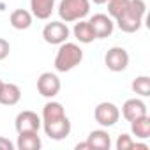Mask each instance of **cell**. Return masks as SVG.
<instances>
[{
	"instance_id": "obj_1",
	"label": "cell",
	"mask_w": 150,
	"mask_h": 150,
	"mask_svg": "<svg viewBox=\"0 0 150 150\" xmlns=\"http://www.w3.org/2000/svg\"><path fill=\"white\" fill-rule=\"evenodd\" d=\"M41 122H42L41 127L44 129L46 136L50 139H55V141L65 139L71 134V129H72L71 120L67 118L64 106L60 103H57V101H48L44 104Z\"/></svg>"
},
{
	"instance_id": "obj_2",
	"label": "cell",
	"mask_w": 150,
	"mask_h": 150,
	"mask_svg": "<svg viewBox=\"0 0 150 150\" xmlns=\"http://www.w3.org/2000/svg\"><path fill=\"white\" fill-rule=\"evenodd\" d=\"M146 14V4L145 0H129V7L122 16H118L115 21L118 28L125 34H134L141 28Z\"/></svg>"
},
{
	"instance_id": "obj_3",
	"label": "cell",
	"mask_w": 150,
	"mask_h": 150,
	"mask_svg": "<svg viewBox=\"0 0 150 150\" xmlns=\"http://www.w3.org/2000/svg\"><path fill=\"white\" fill-rule=\"evenodd\" d=\"M83 60V50L76 42H62L58 44V51L55 57V69L58 72H69Z\"/></svg>"
},
{
	"instance_id": "obj_4",
	"label": "cell",
	"mask_w": 150,
	"mask_h": 150,
	"mask_svg": "<svg viewBox=\"0 0 150 150\" xmlns=\"http://www.w3.org/2000/svg\"><path fill=\"white\" fill-rule=\"evenodd\" d=\"M90 13V0H60L58 16L64 23L83 20Z\"/></svg>"
},
{
	"instance_id": "obj_5",
	"label": "cell",
	"mask_w": 150,
	"mask_h": 150,
	"mask_svg": "<svg viewBox=\"0 0 150 150\" xmlns=\"http://www.w3.org/2000/svg\"><path fill=\"white\" fill-rule=\"evenodd\" d=\"M94 118L101 127H113L120 120V110L113 103H99L94 110Z\"/></svg>"
},
{
	"instance_id": "obj_6",
	"label": "cell",
	"mask_w": 150,
	"mask_h": 150,
	"mask_svg": "<svg viewBox=\"0 0 150 150\" xmlns=\"http://www.w3.org/2000/svg\"><path fill=\"white\" fill-rule=\"evenodd\" d=\"M104 64L111 72H122L129 65V53L122 46H113L104 55Z\"/></svg>"
},
{
	"instance_id": "obj_7",
	"label": "cell",
	"mask_w": 150,
	"mask_h": 150,
	"mask_svg": "<svg viewBox=\"0 0 150 150\" xmlns=\"http://www.w3.org/2000/svg\"><path fill=\"white\" fill-rule=\"evenodd\" d=\"M69 27L64 21H51L46 23V27L42 28V39L48 44H62L69 39Z\"/></svg>"
},
{
	"instance_id": "obj_8",
	"label": "cell",
	"mask_w": 150,
	"mask_h": 150,
	"mask_svg": "<svg viewBox=\"0 0 150 150\" xmlns=\"http://www.w3.org/2000/svg\"><path fill=\"white\" fill-rule=\"evenodd\" d=\"M60 78L55 72H42L37 78V92L46 99H53L60 92Z\"/></svg>"
},
{
	"instance_id": "obj_9",
	"label": "cell",
	"mask_w": 150,
	"mask_h": 150,
	"mask_svg": "<svg viewBox=\"0 0 150 150\" xmlns=\"http://www.w3.org/2000/svg\"><path fill=\"white\" fill-rule=\"evenodd\" d=\"M42 122H41V117L30 110H25V111H20L16 115V120H14V127L18 132H39Z\"/></svg>"
},
{
	"instance_id": "obj_10",
	"label": "cell",
	"mask_w": 150,
	"mask_h": 150,
	"mask_svg": "<svg viewBox=\"0 0 150 150\" xmlns=\"http://www.w3.org/2000/svg\"><path fill=\"white\" fill-rule=\"evenodd\" d=\"M88 23H90V27L94 28V34H96L97 39H106V37H110V35L113 34V28H115L113 20H111L108 14H103V13L94 14V16L88 20Z\"/></svg>"
},
{
	"instance_id": "obj_11",
	"label": "cell",
	"mask_w": 150,
	"mask_h": 150,
	"mask_svg": "<svg viewBox=\"0 0 150 150\" xmlns=\"http://www.w3.org/2000/svg\"><path fill=\"white\" fill-rule=\"evenodd\" d=\"M145 115H148L146 113V104L141 101V99H127L125 103H124V106H122V117L127 120V122H131V120H136V118H139V117H145Z\"/></svg>"
},
{
	"instance_id": "obj_12",
	"label": "cell",
	"mask_w": 150,
	"mask_h": 150,
	"mask_svg": "<svg viewBox=\"0 0 150 150\" xmlns=\"http://www.w3.org/2000/svg\"><path fill=\"white\" fill-rule=\"evenodd\" d=\"M21 99V88L16 83H2L0 87V104L14 106Z\"/></svg>"
},
{
	"instance_id": "obj_13",
	"label": "cell",
	"mask_w": 150,
	"mask_h": 150,
	"mask_svg": "<svg viewBox=\"0 0 150 150\" xmlns=\"http://www.w3.org/2000/svg\"><path fill=\"white\" fill-rule=\"evenodd\" d=\"M87 143L90 145V150H110L111 136L104 129H96L87 136Z\"/></svg>"
},
{
	"instance_id": "obj_14",
	"label": "cell",
	"mask_w": 150,
	"mask_h": 150,
	"mask_svg": "<svg viewBox=\"0 0 150 150\" xmlns=\"http://www.w3.org/2000/svg\"><path fill=\"white\" fill-rule=\"evenodd\" d=\"M30 13L37 20H48L55 11V0H30Z\"/></svg>"
},
{
	"instance_id": "obj_15",
	"label": "cell",
	"mask_w": 150,
	"mask_h": 150,
	"mask_svg": "<svg viewBox=\"0 0 150 150\" xmlns=\"http://www.w3.org/2000/svg\"><path fill=\"white\" fill-rule=\"evenodd\" d=\"M72 34H74V37H76L81 44H90V42H94L97 39L96 34H94V28L85 20H78V23H74Z\"/></svg>"
},
{
	"instance_id": "obj_16",
	"label": "cell",
	"mask_w": 150,
	"mask_h": 150,
	"mask_svg": "<svg viewBox=\"0 0 150 150\" xmlns=\"http://www.w3.org/2000/svg\"><path fill=\"white\" fill-rule=\"evenodd\" d=\"M32 13L27 11V9H14L9 16V21H11V27L16 28V30H27L32 27Z\"/></svg>"
},
{
	"instance_id": "obj_17",
	"label": "cell",
	"mask_w": 150,
	"mask_h": 150,
	"mask_svg": "<svg viewBox=\"0 0 150 150\" xmlns=\"http://www.w3.org/2000/svg\"><path fill=\"white\" fill-rule=\"evenodd\" d=\"M42 146V141L39 138V132H18L16 148L18 150H39Z\"/></svg>"
},
{
	"instance_id": "obj_18",
	"label": "cell",
	"mask_w": 150,
	"mask_h": 150,
	"mask_svg": "<svg viewBox=\"0 0 150 150\" xmlns=\"http://www.w3.org/2000/svg\"><path fill=\"white\" fill-rule=\"evenodd\" d=\"M131 132L136 136V139H148L150 138V118L148 115L139 117L136 120H131Z\"/></svg>"
},
{
	"instance_id": "obj_19",
	"label": "cell",
	"mask_w": 150,
	"mask_h": 150,
	"mask_svg": "<svg viewBox=\"0 0 150 150\" xmlns=\"http://www.w3.org/2000/svg\"><path fill=\"white\" fill-rule=\"evenodd\" d=\"M131 88H132L134 94H138L141 97H148L150 96V78L145 76V74H143V76L134 78L132 83H131Z\"/></svg>"
},
{
	"instance_id": "obj_20",
	"label": "cell",
	"mask_w": 150,
	"mask_h": 150,
	"mask_svg": "<svg viewBox=\"0 0 150 150\" xmlns=\"http://www.w3.org/2000/svg\"><path fill=\"white\" fill-rule=\"evenodd\" d=\"M106 4H108V14H110V18L117 20L129 7V0H108Z\"/></svg>"
},
{
	"instance_id": "obj_21",
	"label": "cell",
	"mask_w": 150,
	"mask_h": 150,
	"mask_svg": "<svg viewBox=\"0 0 150 150\" xmlns=\"http://www.w3.org/2000/svg\"><path fill=\"white\" fill-rule=\"evenodd\" d=\"M115 146H117V150H132V148H136V141L132 139L131 134H120L117 138Z\"/></svg>"
},
{
	"instance_id": "obj_22",
	"label": "cell",
	"mask_w": 150,
	"mask_h": 150,
	"mask_svg": "<svg viewBox=\"0 0 150 150\" xmlns=\"http://www.w3.org/2000/svg\"><path fill=\"white\" fill-rule=\"evenodd\" d=\"M9 51H11V44L7 39L0 37V60H6L9 57Z\"/></svg>"
},
{
	"instance_id": "obj_23",
	"label": "cell",
	"mask_w": 150,
	"mask_h": 150,
	"mask_svg": "<svg viewBox=\"0 0 150 150\" xmlns=\"http://www.w3.org/2000/svg\"><path fill=\"white\" fill-rule=\"evenodd\" d=\"M14 143L13 141H9L7 138H4V136H0V150H14Z\"/></svg>"
},
{
	"instance_id": "obj_24",
	"label": "cell",
	"mask_w": 150,
	"mask_h": 150,
	"mask_svg": "<svg viewBox=\"0 0 150 150\" xmlns=\"http://www.w3.org/2000/svg\"><path fill=\"white\" fill-rule=\"evenodd\" d=\"M90 2H94V4H97V6H103V4L108 2V0H90Z\"/></svg>"
},
{
	"instance_id": "obj_25",
	"label": "cell",
	"mask_w": 150,
	"mask_h": 150,
	"mask_svg": "<svg viewBox=\"0 0 150 150\" xmlns=\"http://www.w3.org/2000/svg\"><path fill=\"white\" fill-rule=\"evenodd\" d=\"M2 83H4V81H2V80H0V87H2Z\"/></svg>"
}]
</instances>
